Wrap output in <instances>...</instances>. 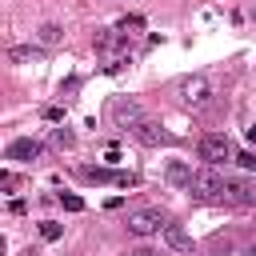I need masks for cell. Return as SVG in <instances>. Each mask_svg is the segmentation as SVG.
Listing matches in <instances>:
<instances>
[{
  "mask_svg": "<svg viewBox=\"0 0 256 256\" xmlns=\"http://www.w3.org/2000/svg\"><path fill=\"white\" fill-rule=\"evenodd\" d=\"M188 192L196 196V200H224L228 196V180L216 172V168H200V172H192V180H188Z\"/></svg>",
  "mask_w": 256,
  "mask_h": 256,
  "instance_id": "1",
  "label": "cell"
},
{
  "mask_svg": "<svg viewBox=\"0 0 256 256\" xmlns=\"http://www.w3.org/2000/svg\"><path fill=\"white\" fill-rule=\"evenodd\" d=\"M200 160H204L208 168H220V164L236 160V148H232V140H228V136L212 132V136H204V140H200Z\"/></svg>",
  "mask_w": 256,
  "mask_h": 256,
  "instance_id": "2",
  "label": "cell"
},
{
  "mask_svg": "<svg viewBox=\"0 0 256 256\" xmlns=\"http://www.w3.org/2000/svg\"><path fill=\"white\" fill-rule=\"evenodd\" d=\"M180 104L192 108V112H204V108L212 104V88H208V80H204V76H188V80H180Z\"/></svg>",
  "mask_w": 256,
  "mask_h": 256,
  "instance_id": "3",
  "label": "cell"
},
{
  "mask_svg": "<svg viewBox=\"0 0 256 256\" xmlns=\"http://www.w3.org/2000/svg\"><path fill=\"white\" fill-rule=\"evenodd\" d=\"M92 48H96L100 56H108V60H116V56H128V40H124L116 28H100V32L92 36Z\"/></svg>",
  "mask_w": 256,
  "mask_h": 256,
  "instance_id": "4",
  "label": "cell"
},
{
  "mask_svg": "<svg viewBox=\"0 0 256 256\" xmlns=\"http://www.w3.org/2000/svg\"><path fill=\"white\" fill-rule=\"evenodd\" d=\"M8 160H16V164H36L40 156H44V144L40 140H32V136H16L12 144H8V152H4Z\"/></svg>",
  "mask_w": 256,
  "mask_h": 256,
  "instance_id": "5",
  "label": "cell"
},
{
  "mask_svg": "<svg viewBox=\"0 0 256 256\" xmlns=\"http://www.w3.org/2000/svg\"><path fill=\"white\" fill-rule=\"evenodd\" d=\"M164 224H168V220H164V212H156V208L128 216V232H132V236H152V232H160Z\"/></svg>",
  "mask_w": 256,
  "mask_h": 256,
  "instance_id": "6",
  "label": "cell"
},
{
  "mask_svg": "<svg viewBox=\"0 0 256 256\" xmlns=\"http://www.w3.org/2000/svg\"><path fill=\"white\" fill-rule=\"evenodd\" d=\"M112 120L132 132V128H136L140 120H148V116H144V108H140L136 100H112Z\"/></svg>",
  "mask_w": 256,
  "mask_h": 256,
  "instance_id": "7",
  "label": "cell"
},
{
  "mask_svg": "<svg viewBox=\"0 0 256 256\" xmlns=\"http://www.w3.org/2000/svg\"><path fill=\"white\" fill-rule=\"evenodd\" d=\"M80 176L96 180V184H116V188H132L136 184V172H112V168H84Z\"/></svg>",
  "mask_w": 256,
  "mask_h": 256,
  "instance_id": "8",
  "label": "cell"
},
{
  "mask_svg": "<svg viewBox=\"0 0 256 256\" xmlns=\"http://www.w3.org/2000/svg\"><path fill=\"white\" fill-rule=\"evenodd\" d=\"M160 236H164V244H168L172 252H180V256H192V252H196L192 236H188L180 224H164V228H160Z\"/></svg>",
  "mask_w": 256,
  "mask_h": 256,
  "instance_id": "9",
  "label": "cell"
},
{
  "mask_svg": "<svg viewBox=\"0 0 256 256\" xmlns=\"http://www.w3.org/2000/svg\"><path fill=\"white\" fill-rule=\"evenodd\" d=\"M132 136H136L140 144H148V148H160V144H168V140H172V136H168L156 120H140V124L132 128Z\"/></svg>",
  "mask_w": 256,
  "mask_h": 256,
  "instance_id": "10",
  "label": "cell"
},
{
  "mask_svg": "<svg viewBox=\"0 0 256 256\" xmlns=\"http://www.w3.org/2000/svg\"><path fill=\"white\" fill-rule=\"evenodd\" d=\"M8 60L12 64H40L44 60V44H12L8 48Z\"/></svg>",
  "mask_w": 256,
  "mask_h": 256,
  "instance_id": "11",
  "label": "cell"
},
{
  "mask_svg": "<svg viewBox=\"0 0 256 256\" xmlns=\"http://www.w3.org/2000/svg\"><path fill=\"white\" fill-rule=\"evenodd\" d=\"M232 204H256V184L252 180H228V196Z\"/></svg>",
  "mask_w": 256,
  "mask_h": 256,
  "instance_id": "12",
  "label": "cell"
},
{
  "mask_svg": "<svg viewBox=\"0 0 256 256\" xmlns=\"http://www.w3.org/2000/svg\"><path fill=\"white\" fill-rule=\"evenodd\" d=\"M60 40H64V28H60V24H40V28H36V44L56 48Z\"/></svg>",
  "mask_w": 256,
  "mask_h": 256,
  "instance_id": "13",
  "label": "cell"
},
{
  "mask_svg": "<svg viewBox=\"0 0 256 256\" xmlns=\"http://www.w3.org/2000/svg\"><path fill=\"white\" fill-rule=\"evenodd\" d=\"M164 176H168L172 184H184V188H188V180H192V168H188L184 160H168V168H164Z\"/></svg>",
  "mask_w": 256,
  "mask_h": 256,
  "instance_id": "14",
  "label": "cell"
},
{
  "mask_svg": "<svg viewBox=\"0 0 256 256\" xmlns=\"http://www.w3.org/2000/svg\"><path fill=\"white\" fill-rule=\"evenodd\" d=\"M140 28H144V16H136V12H132V16H124V20L116 24V32H120L124 40H128V36H136Z\"/></svg>",
  "mask_w": 256,
  "mask_h": 256,
  "instance_id": "15",
  "label": "cell"
},
{
  "mask_svg": "<svg viewBox=\"0 0 256 256\" xmlns=\"http://www.w3.org/2000/svg\"><path fill=\"white\" fill-rule=\"evenodd\" d=\"M52 144H56V148H72V144H76V136H72L68 128H52Z\"/></svg>",
  "mask_w": 256,
  "mask_h": 256,
  "instance_id": "16",
  "label": "cell"
},
{
  "mask_svg": "<svg viewBox=\"0 0 256 256\" xmlns=\"http://www.w3.org/2000/svg\"><path fill=\"white\" fill-rule=\"evenodd\" d=\"M40 236H44V240H60V236H64V224H56V220H44V224H40Z\"/></svg>",
  "mask_w": 256,
  "mask_h": 256,
  "instance_id": "17",
  "label": "cell"
},
{
  "mask_svg": "<svg viewBox=\"0 0 256 256\" xmlns=\"http://www.w3.org/2000/svg\"><path fill=\"white\" fill-rule=\"evenodd\" d=\"M60 204H64L68 212H84V200H80L76 192H60Z\"/></svg>",
  "mask_w": 256,
  "mask_h": 256,
  "instance_id": "18",
  "label": "cell"
},
{
  "mask_svg": "<svg viewBox=\"0 0 256 256\" xmlns=\"http://www.w3.org/2000/svg\"><path fill=\"white\" fill-rule=\"evenodd\" d=\"M236 164L244 172H256V152H236Z\"/></svg>",
  "mask_w": 256,
  "mask_h": 256,
  "instance_id": "19",
  "label": "cell"
},
{
  "mask_svg": "<svg viewBox=\"0 0 256 256\" xmlns=\"http://www.w3.org/2000/svg\"><path fill=\"white\" fill-rule=\"evenodd\" d=\"M44 120H48V124H60V120H64V108H60V104L44 108Z\"/></svg>",
  "mask_w": 256,
  "mask_h": 256,
  "instance_id": "20",
  "label": "cell"
},
{
  "mask_svg": "<svg viewBox=\"0 0 256 256\" xmlns=\"http://www.w3.org/2000/svg\"><path fill=\"white\" fill-rule=\"evenodd\" d=\"M0 188L12 192V188H16V172H0Z\"/></svg>",
  "mask_w": 256,
  "mask_h": 256,
  "instance_id": "21",
  "label": "cell"
},
{
  "mask_svg": "<svg viewBox=\"0 0 256 256\" xmlns=\"http://www.w3.org/2000/svg\"><path fill=\"white\" fill-rule=\"evenodd\" d=\"M128 256H156V252H144V248H136V252H128Z\"/></svg>",
  "mask_w": 256,
  "mask_h": 256,
  "instance_id": "22",
  "label": "cell"
},
{
  "mask_svg": "<svg viewBox=\"0 0 256 256\" xmlns=\"http://www.w3.org/2000/svg\"><path fill=\"white\" fill-rule=\"evenodd\" d=\"M248 256H256V240H252V244H248Z\"/></svg>",
  "mask_w": 256,
  "mask_h": 256,
  "instance_id": "23",
  "label": "cell"
},
{
  "mask_svg": "<svg viewBox=\"0 0 256 256\" xmlns=\"http://www.w3.org/2000/svg\"><path fill=\"white\" fill-rule=\"evenodd\" d=\"M24 256H32V252H24Z\"/></svg>",
  "mask_w": 256,
  "mask_h": 256,
  "instance_id": "24",
  "label": "cell"
}]
</instances>
